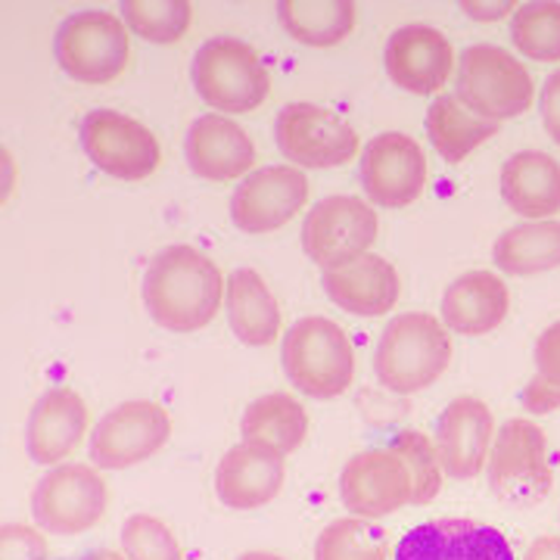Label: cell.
Wrapping results in <instances>:
<instances>
[{
  "label": "cell",
  "instance_id": "cell-1",
  "mask_svg": "<svg viewBox=\"0 0 560 560\" xmlns=\"http://www.w3.org/2000/svg\"><path fill=\"white\" fill-rule=\"evenodd\" d=\"M228 283L219 265L194 246H168L143 275V305L172 334H194L219 315Z\"/></svg>",
  "mask_w": 560,
  "mask_h": 560
},
{
  "label": "cell",
  "instance_id": "cell-2",
  "mask_svg": "<svg viewBox=\"0 0 560 560\" xmlns=\"http://www.w3.org/2000/svg\"><path fill=\"white\" fill-rule=\"evenodd\" d=\"M452 361V340L440 318L408 312L386 324L374 368L386 389L411 396L440 381Z\"/></svg>",
  "mask_w": 560,
  "mask_h": 560
},
{
  "label": "cell",
  "instance_id": "cell-3",
  "mask_svg": "<svg viewBox=\"0 0 560 560\" xmlns=\"http://www.w3.org/2000/svg\"><path fill=\"white\" fill-rule=\"evenodd\" d=\"M280 355L290 383L312 399H337L355 377V349L346 330L320 315L296 320Z\"/></svg>",
  "mask_w": 560,
  "mask_h": 560
},
{
  "label": "cell",
  "instance_id": "cell-4",
  "mask_svg": "<svg viewBox=\"0 0 560 560\" xmlns=\"http://www.w3.org/2000/svg\"><path fill=\"white\" fill-rule=\"evenodd\" d=\"M536 97L526 66L514 54L495 44H474L460 54L458 101L486 121H504L523 116Z\"/></svg>",
  "mask_w": 560,
  "mask_h": 560
},
{
  "label": "cell",
  "instance_id": "cell-5",
  "mask_svg": "<svg viewBox=\"0 0 560 560\" xmlns=\"http://www.w3.org/2000/svg\"><path fill=\"white\" fill-rule=\"evenodd\" d=\"M190 79L202 101L219 113H253L271 91L268 69L241 38L206 40L194 57Z\"/></svg>",
  "mask_w": 560,
  "mask_h": 560
},
{
  "label": "cell",
  "instance_id": "cell-6",
  "mask_svg": "<svg viewBox=\"0 0 560 560\" xmlns=\"http://www.w3.org/2000/svg\"><path fill=\"white\" fill-rule=\"evenodd\" d=\"M131 57L128 28L116 13L84 10L62 22L57 32V62L81 84H109L125 72Z\"/></svg>",
  "mask_w": 560,
  "mask_h": 560
},
{
  "label": "cell",
  "instance_id": "cell-7",
  "mask_svg": "<svg viewBox=\"0 0 560 560\" xmlns=\"http://www.w3.org/2000/svg\"><path fill=\"white\" fill-rule=\"evenodd\" d=\"M555 486L548 464V442L533 420H508L492 442L489 489L508 504H539Z\"/></svg>",
  "mask_w": 560,
  "mask_h": 560
},
{
  "label": "cell",
  "instance_id": "cell-8",
  "mask_svg": "<svg viewBox=\"0 0 560 560\" xmlns=\"http://www.w3.org/2000/svg\"><path fill=\"white\" fill-rule=\"evenodd\" d=\"M106 482L88 464H62L35 486L32 514L50 536H81L106 514Z\"/></svg>",
  "mask_w": 560,
  "mask_h": 560
},
{
  "label": "cell",
  "instance_id": "cell-9",
  "mask_svg": "<svg viewBox=\"0 0 560 560\" xmlns=\"http://www.w3.org/2000/svg\"><path fill=\"white\" fill-rule=\"evenodd\" d=\"M377 241V212L359 197H327L302 224V246L324 271L346 268L368 256Z\"/></svg>",
  "mask_w": 560,
  "mask_h": 560
},
{
  "label": "cell",
  "instance_id": "cell-10",
  "mask_svg": "<svg viewBox=\"0 0 560 560\" xmlns=\"http://www.w3.org/2000/svg\"><path fill=\"white\" fill-rule=\"evenodd\" d=\"M280 153L302 168H337L359 153V135L334 109L315 103L283 106L275 125Z\"/></svg>",
  "mask_w": 560,
  "mask_h": 560
},
{
  "label": "cell",
  "instance_id": "cell-11",
  "mask_svg": "<svg viewBox=\"0 0 560 560\" xmlns=\"http://www.w3.org/2000/svg\"><path fill=\"white\" fill-rule=\"evenodd\" d=\"M81 147L101 172L119 180L150 178L162 156L153 131L116 109H94L84 116Z\"/></svg>",
  "mask_w": 560,
  "mask_h": 560
},
{
  "label": "cell",
  "instance_id": "cell-12",
  "mask_svg": "<svg viewBox=\"0 0 560 560\" xmlns=\"http://www.w3.org/2000/svg\"><path fill=\"white\" fill-rule=\"evenodd\" d=\"M346 511L364 521H381L405 504H415V477L396 448H368L346 460L340 474Z\"/></svg>",
  "mask_w": 560,
  "mask_h": 560
},
{
  "label": "cell",
  "instance_id": "cell-13",
  "mask_svg": "<svg viewBox=\"0 0 560 560\" xmlns=\"http://www.w3.org/2000/svg\"><path fill=\"white\" fill-rule=\"evenodd\" d=\"M172 436V418L156 401H121L94 427L91 460L101 470H125L153 458Z\"/></svg>",
  "mask_w": 560,
  "mask_h": 560
},
{
  "label": "cell",
  "instance_id": "cell-14",
  "mask_svg": "<svg viewBox=\"0 0 560 560\" xmlns=\"http://www.w3.org/2000/svg\"><path fill=\"white\" fill-rule=\"evenodd\" d=\"M361 184L383 209H405L418 200L427 184V156L420 143L399 131L368 140L361 153Z\"/></svg>",
  "mask_w": 560,
  "mask_h": 560
},
{
  "label": "cell",
  "instance_id": "cell-15",
  "mask_svg": "<svg viewBox=\"0 0 560 560\" xmlns=\"http://www.w3.org/2000/svg\"><path fill=\"white\" fill-rule=\"evenodd\" d=\"M308 200V180L296 165H268L234 190L231 221L243 234H271L293 221Z\"/></svg>",
  "mask_w": 560,
  "mask_h": 560
},
{
  "label": "cell",
  "instance_id": "cell-16",
  "mask_svg": "<svg viewBox=\"0 0 560 560\" xmlns=\"http://www.w3.org/2000/svg\"><path fill=\"white\" fill-rule=\"evenodd\" d=\"M393 560H517L495 526L477 521H427L401 536Z\"/></svg>",
  "mask_w": 560,
  "mask_h": 560
},
{
  "label": "cell",
  "instance_id": "cell-17",
  "mask_svg": "<svg viewBox=\"0 0 560 560\" xmlns=\"http://www.w3.org/2000/svg\"><path fill=\"white\" fill-rule=\"evenodd\" d=\"M386 75L408 94H436L452 75L455 54L448 38L430 25H405L386 44Z\"/></svg>",
  "mask_w": 560,
  "mask_h": 560
},
{
  "label": "cell",
  "instance_id": "cell-18",
  "mask_svg": "<svg viewBox=\"0 0 560 560\" xmlns=\"http://www.w3.org/2000/svg\"><path fill=\"white\" fill-rule=\"evenodd\" d=\"M495 436V420L489 405L480 399L460 396L436 423V448H440L442 470L455 480H470L489 464V448Z\"/></svg>",
  "mask_w": 560,
  "mask_h": 560
},
{
  "label": "cell",
  "instance_id": "cell-19",
  "mask_svg": "<svg viewBox=\"0 0 560 560\" xmlns=\"http://www.w3.org/2000/svg\"><path fill=\"white\" fill-rule=\"evenodd\" d=\"M283 477H287V467H283L280 452L243 440L219 460L215 492L221 504L234 511H256L271 499H278Z\"/></svg>",
  "mask_w": 560,
  "mask_h": 560
},
{
  "label": "cell",
  "instance_id": "cell-20",
  "mask_svg": "<svg viewBox=\"0 0 560 560\" xmlns=\"http://www.w3.org/2000/svg\"><path fill=\"white\" fill-rule=\"evenodd\" d=\"M184 156L197 178L234 180L253 168L256 147L237 121L209 113L190 125L184 140Z\"/></svg>",
  "mask_w": 560,
  "mask_h": 560
},
{
  "label": "cell",
  "instance_id": "cell-21",
  "mask_svg": "<svg viewBox=\"0 0 560 560\" xmlns=\"http://www.w3.org/2000/svg\"><path fill=\"white\" fill-rule=\"evenodd\" d=\"M88 430V405L69 386H57L44 393L32 408L25 445L35 464H60L79 448Z\"/></svg>",
  "mask_w": 560,
  "mask_h": 560
},
{
  "label": "cell",
  "instance_id": "cell-22",
  "mask_svg": "<svg viewBox=\"0 0 560 560\" xmlns=\"http://www.w3.org/2000/svg\"><path fill=\"white\" fill-rule=\"evenodd\" d=\"M320 287L342 312L359 315V318H381L386 312H393V305L399 302V275L393 261L374 253H368L364 259L352 261L346 268L324 271Z\"/></svg>",
  "mask_w": 560,
  "mask_h": 560
},
{
  "label": "cell",
  "instance_id": "cell-23",
  "mask_svg": "<svg viewBox=\"0 0 560 560\" xmlns=\"http://www.w3.org/2000/svg\"><path fill=\"white\" fill-rule=\"evenodd\" d=\"M511 308L508 283L492 271L460 275L442 296V320L448 330L464 337H482L495 330Z\"/></svg>",
  "mask_w": 560,
  "mask_h": 560
},
{
  "label": "cell",
  "instance_id": "cell-24",
  "mask_svg": "<svg viewBox=\"0 0 560 560\" xmlns=\"http://www.w3.org/2000/svg\"><path fill=\"white\" fill-rule=\"evenodd\" d=\"M501 197L523 219L551 221L560 212V162L539 150L511 156L501 168Z\"/></svg>",
  "mask_w": 560,
  "mask_h": 560
},
{
  "label": "cell",
  "instance_id": "cell-25",
  "mask_svg": "<svg viewBox=\"0 0 560 560\" xmlns=\"http://www.w3.org/2000/svg\"><path fill=\"white\" fill-rule=\"evenodd\" d=\"M228 320L246 346H268L280 334V308L268 283L253 268H237L228 278Z\"/></svg>",
  "mask_w": 560,
  "mask_h": 560
},
{
  "label": "cell",
  "instance_id": "cell-26",
  "mask_svg": "<svg viewBox=\"0 0 560 560\" xmlns=\"http://www.w3.org/2000/svg\"><path fill=\"white\" fill-rule=\"evenodd\" d=\"M241 433L246 442H259L280 455H290L308 433V415L293 396L268 393L243 411Z\"/></svg>",
  "mask_w": 560,
  "mask_h": 560
},
{
  "label": "cell",
  "instance_id": "cell-27",
  "mask_svg": "<svg viewBox=\"0 0 560 560\" xmlns=\"http://www.w3.org/2000/svg\"><path fill=\"white\" fill-rule=\"evenodd\" d=\"M492 259L514 278L560 268V221H526L504 231L495 241Z\"/></svg>",
  "mask_w": 560,
  "mask_h": 560
},
{
  "label": "cell",
  "instance_id": "cell-28",
  "mask_svg": "<svg viewBox=\"0 0 560 560\" xmlns=\"http://www.w3.org/2000/svg\"><path fill=\"white\" fill-rule=\"evenodd\" d=\"M427 135L445 162H460L467 153H474L480 143L499 135L495 121L474 116L467 106H460L458 97L442 94L433 101L427 113Z\"/></svg>",
  "mask_w": 560,
  "mask_h": 560
},
{
  "label": "cell",
  "instance_id": "cell-29",
  "mask_svg": "<svg viewBox=\"0 0 560 560\" xmlns=\"http://www.w3.org/2000/svg\"><path fill=\"white\" fill-rule=\"evenodd\" d=\"M283 28L308 47H334L355 25L352 0H280Z\"/></svg>",
  "mask_w": 560,
  "mask_h": 560
},
{
  "label": "cell",
  "instance_id": "cell-30",
  "mask_svg": "<svg viewBox=\"0 0 560 560\" xmlns=\"http://www.w3.org/2000/svg\"><path fill=\"white\" fill-rule=\"evenodd\" d=\"M386 533L364 517L334 521L315 541V560H386Z\"/></svg>",
  "mask_w": 560,
  "mask_h": 560
},
{
  "label": "cell",
  "instance_id": "cell-31",
  "mask_svg": "<svg viewBox=\"0 0 560 560\" xmlns=\"http://www.w3.org/2000/svg\"><path fill=\"white\" fill-rule=\"evenodd\" d=\"M511 38L523 57L539 62L560 60V3L536 0L523 3L511 22Z\"/></svg>",
  "mask_w": 560,
  "mask_h": 560
},
{
  "label": "cell",
  "instance_id": "cell-32",
  "mask_svg": "<svg viewBox=\"0 0 560 560\" xmlns=\"http://www.w3.org/2000/svg\"><path fill=\"white\" fill-rule=\"evenodd\" d=\"M121 13L140 38L153 44H175L187 35L194 20V7L187 0H125Z\"/></svg>",
  "mask_w": 560,
  "mask_h": 560
},
{
  "label": "cell",
  "instance_id": "cell-33",
  "mask_svg": "<svg viewBox=\"0 0 560 560\" xmlns=\"http://www.w3.org/2000/svg\"><path fill=\"white\" fill-rule=\"evenodd\" d=\"M523 405L536 415L560 408V320L536 340V377L523 389Z\"/></svg>",
  "mask_w": 560,
  "mask_h": 560
},
{
  "label": "cell",
  "instance_id": "cell-34",
  "mask_svg": "<svg viewBox=\"0 0 560 560\" xmlns=\"http://www.w3.org/2000/svg\"><path fill=\"white\" fill-rule=\"evenodd\" d=\"M389 448H396L415 477V504H430L440 495L442 486V458L440 448L418 430H401Z\"/></svg>",
  "mask_w": 560,
  "mask_h": 560
},
{
  "label": "cell",
  "instance_id": "cell-35",
  "mask_svg": "<svg viewBox=\"0 0 560 560\" xmlns=\"http://www.w3.org/2000/svg\"><path fill=\"white\" fill-rule=\"evenodd\" d=\"M121 551L128 560H184L175 533L150 514H135L125 521Z\"/></svg>",
  "mask_w": 560,
  "mask_h": 560
},
{
  "label": "cell",
  "instance_id": "cell-36",
  "mask_svg": "<svg viewBox=\"0 0 560 560\" xmlns=\"http://www.w3.org/2000/svg\"><path fill=\"white\" fill-rule=\"evenodd\" d=\"M0 560H47V541L32 526L7 523L0 529Z\"/></svg>",
  "mask_w": 560,
  "mask_h": 560
},
{
  "label": "cell",
  "instance_id": "cell-37",
  "mask_svg": "<svg viewBox=\"0 0 560 560\" xmlns=\"http://www.w3.org/2000/svg\"><path fill=\"white\" fill-rule=\"evenodd\" d=\"M541 125L548 138L560 147V72L541 84Z\"/></svg>",
  "mask_w": 560,
  "mask_h": 560
},
{
  "label": "cell",
  "instance_id": "cell-38",
  "mask_svg": "<svg viewBox=\"0 0 560 560\" xmlns=\"http://www.w3.org/2000/svg\"><path fill=\"white\" fill-rule=\"evenodd\" d=\"M464 7V13H470L474 20H501L504 13H511V10H517V3L514 0H504V3H460Z\"/></svg>",
  "mask_w": 560,
  "mask_h": 560
},
{
  "label": "cell",
  "instance_id": "cell-39",
  "mask_svg": "<svg viewBox=\"0 0 560 560\" xmlns=\"http://www.w3.org/2000/svg\"><path fill=\"white\" fill-rule=\"evenodd\" d=\"M523 560H560V539L558 536H541L529 545Z\"/></svg>",
  "mask_w": 560,
  "mask_h": 560
},
{
  "label": "cell",
  "instance_id": "cell-40",
  "mask_svg": "<svg viewBox=\"0 0 560 560\" xmlns=\"http://www.w3.org/2000/svg\"><path fill=\"white\" fill-rule=\"evenodd\" d=\"M84 560H128V558L119 555V551H106V548H103V551H91Z\"/></svg>",
  "mask_w": 560,
  "mask_h": 560
},
{
  "label": "cell",
  "instance_id": "cell-41",
  "mask_svg": "<svg viewBox=\"0 0 560 560\" xmlns=\"http://www.w3.org/2000/svg\"><path fill=\"white\" fill-rule=\"evenodd\" d=\"M237 560H283V558H278V555H268V551H246V555H241Z\"/></svg>",
  "mask_w": 560,
  "mask_h": 560
}]
</instances>
